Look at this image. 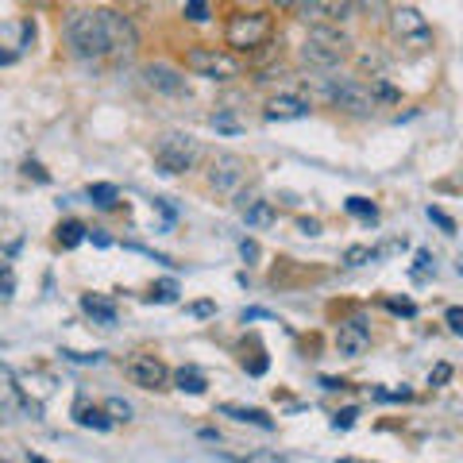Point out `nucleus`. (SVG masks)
Instances as JSON below:
<instances>
[{
	"mask_svg": "<svg viewBox=\"0 0 463 463\" xmlns=\"http://www.w3.org/2000/svg\"><path fill=\"white\" fill-rule=\"evenodd\" d=\"M66 43L78 58H128L136 51V27L112 8H85L66 20Z\"/></svg>",
	"mask_w": 463,
	"mask_h": 463,
	"instance_id": "f257e3e1",
	"label": "nucleus"
},
{
	"mask_svg": "<svg viewBox=\"0 0 463 463\" xmlns=\"http://www.w3.org/2000/svg\"><path fill=\"white\" fill-rule=\"evenodd\" d=\"M347 54H352V43H347L344 32H336V27H328V24L309 27L306 43H301V62H306V66H317V70L340 66Z\"/></svg>",
	"mask_w": 463,
	"mask_h": 463,
	"instance_id": "f03ea898",
	"label": "nucleus"
},
{
	"mask_svg": "<svg viewBox=\"0 0 463 463\" xmlns=\"http://www.w3.org/2000/svg\"><path fill=\"white\" fill-rule=\"evenodd\" d=\"M155 163L166 174H185L201 163V143L185 132H166L155 143Z\"/></svg>",
	"mask_w": 463,
	"mask_h": 463,
	"instance_id": "7ed1b4c3",
	"label": "nucleus"
},
{
	"mask_svg": "<svg viewBox=\"0 0 463 463\" xmlns=\"http://www.w3.org/2000/svg\"><path fill=\"white\" fill-rule=\"evenodd\" d=\"M185 66H190L197 78H209V81H236L243 74L240 58L228 51H216V47H194L185 54Z\"/></svg>",
	"mask_w": 463,
	"mask_h": 463,
	"instance_id": "20e7f679",
	"label": "nucleus"
},
{
	"mask_svg": "<svg viewBox=\"0 0 463 463\" xmlns=\"http://www.w3.org/2000/svg\"><path fill=\"white\" fill-rule=\"evenodd\" d=\"M325 97L332 100L336 109L352 112V116H371L374 112V97H371V85L355 81V78H340V81H328L325 85Z\"/></svg>",
	"mask_w": 463,
	"mask_h": 463,
	"instance_id": "39448f33",
	"label": "nucleus"
},
{
	"mask_svg": "<svg viewBox=\"0 0 463 463\" xmlns=\"http://www.w3.org/2000/svg\"><path fill=\"white\" fill-rule=\"evenodd\" d=\"M270 35V16H263V12H243V16H232L228 20V47H236V51H251V47H263Z\"/></svg>",
	"mask_w": 463,
	"mask_h": 463,
	"instance_id": "423d86ee",
	"label": "nucleus"
},
{
	"mask_svg": "<svg viewBox=\"0 0 463 463\" xmlns=\"http://www.w3.org/2000/svg\"><path fill=\"white\" fill-rule=\"evenodd\" d=\"M390 32H394V39L402 43V47H413V51H425L429 43H432L429 24H425V16H421L417 8H398V12H390Z\"/></svg>",
	"mask_w": 463,
	"mask_h": 463,
	"instance_id": "0eeeda50",
	"label": "nucleus"
},
{
	"mask_svg": "<svg viewBox=\"0 0 463 463\" xmlns=\"http://www.w3.org/2000/svg\"><path fill=\"white\" fill-rule=\"evenodd\" d=\"M248 158H240V155H216L213 163H209V182H213V190L216 194H240L243 190V182H248Z\"/></svg>",
	"mask_w": 463,
	"mask_h": 463,
	"instance_id": "6e6552de",
	"label": "nucleus"
},
{
	"mask_svg": "<svg viewBox=\"0 0 463 463\" xmlns=\"http://www.w3.org/2000/svg\"><path fill=\"white\" fill-rule=\"evenodd\" d=\"M124 374L143 390H158V386H166V379H170V371H166V364L158 355H132L124 364Z\"/></svg>",
	"mask_w": 463,
	"mask_h": 463,
	"instance_id": "1a4fd4ad",
	"label": "nucleus"
},
{
	"mask_svg": "<svg viewBox=\"0 0 463 463\" xmlns=\"http://www.w3.org/2000/svg\"><path fill=\"white\" fill-rule=\"evenodd\" d=\"M336 347H340V355H364L367 347H371V325L364 321V317H352V321H344L336 328Z\"/></svg>",
	"mask_w": 463,
	"mask_h": 463,
	"instance_id": "9d476101",
	"label": "nucleus"
},
{
	"mask_svg": "<svg viewBox=\"0 0 463 463\" xmlns=\"http://www.w3.org/2000/svg\"><path fill=\"white\" fill-rule=\"evenodd\" d=\"M301 16L306 20H313V27L317 24H340V20H347L352 16V0H301Z\"/></svg>",
	"mask_w": 463,
	"mask_h": 463,
	"instance_id": "9b49d317",
	"label": "nucleus"
},
{
	"mask_svg": "<svg viewBox=\"0 0 463 463\" xmlns=\"http://www.w3.org/2000/svg\"><path fill=\"white\" fill-rule=\"evenodd\" d=\"M143 81H147L155 93H166V97L185 93V74L182 70H174V66H163V62L143 66Z\"/></svg>",
	"mask_w": 463,
	"mask_h": 463,
	"instance_id": "f8f14e48",
	"label": "nucleus"
},
{
	"mask_svg": "<svg viewBox=\"0 0 463 463\" xmlns=\"http://www.w3.org/2000/svg\"><path fill=\"white\" fill-rule=\"evenodd\" d=\"M263 116H267V120H301V116H309V100H301V97H274V100H267Z\"/></svg>",
	"mask_w": 463,
	"mask_h": 463,
	"instance_id": "ddd939ff",
	"label": "nucleus"
},
{
	"mask_svg": "<svg viewBox=\"0 0 463 463\" xmlns=\"http://www.w3.org/2000/svg\"><path fill=\"white\" fill-rule=\"evenodd\" d=\"M240 213L243 221H248V228H270L279 216H274V205L263 197H240Z\"/></svg>",
	"mask_w": 463,
	"mask_h": 463,
	"instance_id": "4468645a",
	"label": "nucleus"
},
{
	"mask_svg": "<svg viewBox=\"0 0 463 463\" xmlns=\"http://www.w3.org/2000/svg\"><path fill=\"white\" fill-rule=\"evenodd\" d=\"M81 309L93 317V321H100V325H116V306L109 298H100V294H85L81 298Z\"/></svg>",
	"mask_w": 463,
	"mask_h": 463,
	"instance_id": "2eb2a0df",
	"label": "nucleus"
},
{
	"mask_svg": "<svg viewBox=\"0 0 463 463\" xmlns=\"http://www.w3.org/2000/svg\"><path fill=\"white\" fill-rule=\"evenodd\" d=\"M74 417H78V425H85V429H97V432H105L112 421L105 417V410H97V405H90L85 398H78V405H74Z\"/></svg>",
	"mask_w": 463,
	"mask_h": 463,
	"instance_id": "dca6fc26",
	"label": "nucleus"
},
{
	"mask_svg": "<svg viewBox=\"0 0 463 463\" xmlns=\"http://www.w3.org/2000/svg\"><path fill=\"white\" fill-rule=\"evenodd\" d=\"M174 383H178V390H185V394H205V374H201L197 367H182L174 371Z\"/></svg>",
	"mask_w": 463,
	"mask_h": 463,
	"instance_id": "f3484780",
	"label": "nucleus"
},
{
	"mask_svg": "<svg viewBox=\"0 0 463 463\" xmlns=\"http://www.w3.org/2000/svg\"><path fill=\"white\" fill-rule=\"evenodd\" d=\"M228 417H236V421H248V425H259V429H274V421L263 413V410H248V405H224Z\"/></svg>",
	"mask_w": 463,
	"mask_h": 463,
	"instance_id": "a211bd4d",
	"label": "nucleus"
},
{
	"mask_svg": "<svg viewBox=\"0 0 463 463\" xmlns=\"http://www.w3.org/2000/svg\"><path fill=\"white\" fill-rule=\"evenodd\" d=\"M116 197H120V194H116V185H105V182L90 185V201H93L97 209H112V205H116Z\"/></svg>",
	"mask_w": 463,
	"mask_h": 463,
	"instance_id": "6ab92c4d",
	"label": "nucleus"
},
{
	"mask_svg": "<svg viewBox=\"0 0 463 463\" xmlns=\"http://www.w3.org/2000/svg\"><path fill=\"white\" fill-rule=\"evenodd\" d=\"M81 240H85V224H78V221H66L62 228H58V243H62V248H78Z\"/></svg>",
	"mask_w": 463,
	"mask_h": 463,
	"instance_id": "aec40b11",
	"label": "nucleus"
},
{
	"mask_svg": "<svg viewBox=\"0 0 463 463\" xmlns=\"http://www.w3.org/2000/svg\"><path fill=\"white\" fill-rule=\"evenodd\" d=\"M347 213L359 216V221H371V224L379 221V209H374L367 197H347Z\"/></svg>",
	"mask_w": 463,
	"mask_h": 463,
	"instance_id": "412c9836",
	"label": "nucleus"
},
{
	"mask_svg": "<svg viewBox=\"0 0 463 463\" xmlns=\"http://www.w3.org/2000/svg\"><path fill=\"white\" fill-rule=\"evenodd\" d=\"M109 421H132V405H128L124 398H109Z\"/></svg>",
	"mask_w": 463,
	"mask_h": 463,
	"instance_id": "4be33fe9",
	"label": "nucleus"
},
{
	"mask_svg": "<svg viewBox=\"0 0 463 463\" xmlns=\"http://www.w3.org/2000/svg\"><path fill=\"white\" fill-rule=\"evenodd\" d=\"M213 128H216V132H240V120H236V116H228V112H213Z\"/></svg>",
	"mask_w": 463,
	"mask_h": 463,
	"instance_id": "5701e85b",
	"label": "nucleus"
},
{
	"mask_svg": "<svg viewBox=\"0 0 463 463\" xmlns=\"http://www.w3.org/2000/svg\"><path fill=\"white\" fill-rule=\"evenodd\" d=\"M12 294H16V274L0 263V298H12Z\"/></svg>",
	"mask_w": 463,
	"mask_h": 463,
	"instance_id": "b1692460",
	"label": "nucleus"
},
{
	"mask_svg": "<svg viewBox=\"0 0 463 463\" xmlns=\"http://www.w3.org/2000/svg\"><path fill=\"white\" fill-rule=\"evenodd\" d=\"M367 259H374V251H371V248H352V251L344 255V263H347V267H364Z\"/></svg>",
	"mask_w": 463,
	"mask_h": 463,
	"instance_id": "393cba45",
	"label": "nucleus"
},
{
	"mask_svg": "<svg viewBox=\"0 0 463 463\" xmlns=\"http://www.w3.org/2000/svg\"><path fill=\"white\" fill-rule=\"evenodd\" d=\"M185 16H190V20H205L209 5H205V0H185Z\"/></svg>",
	"mask_w": 463,
	"mask_h": 463,
	"instance_id": "a878e982",
	"label": "nucleus"
},
{
	"mask_svg": "<svg viewBox=\"0 0 463 463\" xmlns=\"http://www.w3.org/2000/svg\"><path fill=\"white\" fill-rule=\"evenodd\" d=\"M174 294H178V286H174V282H163V286H155L151 301H174Z\"/></svg>",
	"mask_w": 463,
	"mask_h": 463,
	"instance_id": "bb28decb",
	"label": "nucleus"
},
{
	"mask_svg": "<svg viewBox=\"0 0 463 463\" xmlns=\"http://www.w3.org/2000/svg\"><path fill=\"white\" fill-rule=\"evenodd\" d=\"M240 255L248 259V263H255V259H259V243H255V240H243V243H240Z\"/></svg>",
	"mask_w": 463,
	"mask_h": 463,
	"instance_id": "cd10ccee",
	"label": "nucleus"
},
{
	"mask_svg": "<svg viewBox=\"0 0 463 463\" xmlns=\"http://www.w3.org/2000/svg\"><path fill=\"white\" fill-rule=\"evenodd\" d=\"M448 328H452V332H463V309H448Z\"/></svg>",
	"mask_w": 463,
	"mask_h": 463,
	"instance_id": "c85d7f7f",
	"label": "nucleus"
},
{
	"mask_svg": "<svg viewBox=\"0 0 463 463\" xmlns=\"http://www.w3.org/2000/svg\"><path fill=\"white\" fill-rule=\"evenodd\" d=\"M429 221H437V224H440L444 232H456V224H452V221H448V216H444L440 209H429Z\"/></svg>",
	"mask_w": 463,
	"mask_h": 463,
	"instance_id": "c756f323",
	"label": "nucleus"
},
{
	"mask_svg": "<svg viewBox=\"0 0 463 463\" xmlns=\"http://www.w3.org/2000/svg\"><path fill=\"white\" fill-rule=\"evenodd\" d=\"M355 410H344V413H336V421H332V425H336V429H352V421H355Z\"/></svg>",
	"mask_w": 463,
	"mask_h": 463,
	"instance_id": "7c9ffc66",
	"label": "nucleus"
},
{
	"mask_svg": "<svg viewBox=\"0 0 463 463\" xmlns=\"http://www.w3.org/2000/svg\"><path fill=\"white\" fill-rule=\"evenodd\" d=\"M243 463H286L282 456H270V452H255V456H248Z\"/></svg>",
	"mask_w": 463,
	"mask_h": 463,
	"instance_id": "2f4dec72",
	"label": "nucleus"
},
{
	"mask_svg": "<svg viewBox=\"0 0 463 463\" xmlns=\"http://www.w3.org/2000/svg\"><path fill=\"white\" fill-rule=\"evenodd\" d=\"M386 306L394 309V313H405V317H413V313H417V309L410 306V301H386Z\"/></svg>",
	"mask_w": 463,
	"mask_h": 463,
	"instance_id": "473e14b6",
	"label": "nucleus"
},
{
	"mask_svg": "<svg viewBox=\"0 0 463 463\" xmlns=\"http://www.w3.org/2000/svg\"><path fill=\"white\" fill-rule=\"evenodd\" d=\"M194 317H213V301H197V306H190Z\"/></svg>",
	"mask_w": 463,
	"mask_h": 463,
	"instance_id": "72a5a7b5",
	"label": "nucleus"
},
{
	"mask_svg": "<svg viewBox=\"0 0 463 463\" xmlns=\"http://www.w3.org/2000/svg\"><path fill=\"white\" fill-rule=\"evenodd\" d=\"M301 232H306V236H317V232H321V224H317V221H301Z\"/></svg>",
	"mask_w": 463,
	"mask_h": 463,
	"instance_id": "f704fd0d",
	"label": "nucleus"
},
{
	"mask_svg": "<svg viewBox=\"0 0 463 463\" xmlns=\"http://www.w3.org/2000/svg\"><path fill=\"white\" fill-rule=\"evenodd\" d=\"M448 374H452V371H448V367H437V374H432V386H440V383L448 379Z\"/></svg>",
	"mask_w": 463,
	"mask_h": 463,
	"instance_id": "c9c22d12",
	"label": "nucleus"
},
{
	"mask_svg": "<svg viewBox=\"0 0 463 463\" xmlns=\"http://www.w3.org/2000/svg\"><path fill=\"white\" fill-rule=\"evenodd\" d=\"M364 8H383V0H359Z\"/></svg>",
	"mask_w": 463,
	"mask_h": 463,
	"instance_id": "e433bc0d",
	"label": "nucleus"
},
{
	"mask_svg": "<svg viewBox=\"0 0 463 463\" xmlns=\"http://www.w3.org/2000/svg\"><path fill=\"white\" fill-rule=\"evenodd\" d=\"M274 5H279V8H289V5H298V0H274Z\"/></svg>",
	"mask_w": 463,
	"mask_h": 463,
	"instance_id": "4c0bfd02",
	"label": "nucleus"
},
{
	"mask_svg": "<svg viewBox=\"0 0 463 463\" xmlns=\"http://www.w3.org/2000/svg\"><path fill=\"white\" fill-rule=\"evenodd\" d=\"M340 463H359V459H340Z\"/></svg>",
	"mask_w": 463,
	"mask_h": 463,
	"instance_id": "58836bf2",
	"label": "nucleus"
}]
</instances>
